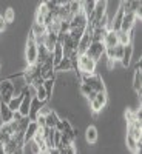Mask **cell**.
<instances>
[{
  "label": "cell",
  "instance_id": "f1b7e54d",
  "mask_svg": "<svg viewBox=\"0 0 142 154\" xmlns=\"http://www.w3.org/2000/svg\"><path fill=\"white\" fill-rule=\"evenodd\" d=\"M36 99H39L40 102H46V100H49V96L46 94L43 85H40V86H37V88H36Z\"/></svg>",
  "mask_w": 142,
  "mask_h": 154
},
{
  "label": "cell",
  "instance_id": "3957f363",
  "mask_svg": "<svg viewBox=\"0 0 142 154\" xmlns=\"http://www.w3.org/2000/svg\"><path fill=\"white\" fill-rule=\"evenodd\" d=\"M80 79H82V82L88 83L96 93L105 91L104 80H102V77H100L99 74H96V72H91V74H80Z\"/></svg>",
  "mask_w": 142,
  "mask_h": 154
},
{
  "label": "cell",
  "instance_id": "7a4b0ae2",
  "mask_svg": "<svg viewBox=\"0 0 142 154\" xmlns=\"http://www.w3.org/2000/svg\"><path fill=\"white\" fill-rule=\"evenodd\" d=\"M37 46H39V43L36 42V37H34L33 31H30L28 42H27V51H25V57H27L28 65H33V63L37 62Z\"/></svg>",
  "mask_w": 142,
  "mask_h": 154
},
{
  "label": "cell",
  "instance_id": "1f68e13d",
  "mask_svg": "<svg viewBox=\"0 0 142 154\" xmlns=\"http://www.w3.org/2000/svg\"><path fill=\"white\" fill-rule=\"evenodd\" d=\"M122 54H124V45H121V43L114 45V46H113V56H114V60H121Z\"/></svg>",
  "mask_w": 142,
  "mask_h": 154
},
{
  "label": "cell",
  "instance_id": "8fae6325",
  "mask_svg": "<svg viewBox=\"0 0 142 154\" xmlns=\"http://www.w3.org/2000/svg\"><path fill=\"white\" fill-rule=\"evenodd\" d=\"M57 40H59V32H56V31H51V29H46V32H45V35H43V45L49 49V51H53V48H54V45L57 43Z\"/></svg>",
  "mask_w": 142,
  "mask_h": 154
},
{
  "label": "cell",
  "instance_id": "d590c367",
  "mask_svg": "<svg viewBox=\"0 0 142 154\" xmlns=\"http://www.w3.org/2000/svg\"><path fill=\"white\" fill-rule=\"evenodd\" d=\"M0 68H2V60H0Z\"/></svg>",
  "mask_w": 142,
  "mask_h": 154
},
{
  "label": "cell",
  "instance_id": "30bf717a",
  "mask_svg": "<svg viewBox=\"0 0 142 154\" xmlns=\"http://www.w3.org/2000/svg\"><path fill=\"white\" fill-rule=\"evenodd\" d=\"M37 130H39L37 122L36 120H30L28 122V126L25 128V133H23V142H25V145H28L31 140H33V137L37 133Z\"/></svg>",
  "mask_w": 142,
  "mask_h": 154
},
{
  "label": "cell",
  "instance_id": "f546056e",
  "mask_svg": "<svg viewBox=\"0 0 142 154\" xmlns=\"http://www.w3.org/2000/svg\"><path fill=\"white\" fill-rule=\"evenodd\" d=\"M137 140H139V139H134V137H131V136L127 134V146L130 148L133 152H140V149L137 148Z\"/></svg>",
  "mask_w": 142,
  "mask_h": 154
},
{
  "label": "cell",
  "instance_id": "d6a6232c",
  "mask_svg": "<svg viewBox=\"0 0 142 154\" xmlns=\"http://www.w3.org/2000/svg\"><path fill=\"white\" fill-rule=\"evenodd\" d=\"M3 19H5V22H6V23L14 22V19H16L14 9H12V8H8V9H6V12H5V16H3Z\"/></svg>",
  "mask_w": 142,
  "mask_h": 154
},
{
  "label": "cell",
  "instance_id": "7c38bea8",
  "mask_svg": "<svg viewBox=\"0 0 142 154\" xmlns=\"http://www.w3.org/2000/svg\"><path fill=\"white\" fill-rule=\"evenodd\" d=\"M134 23H136L134 12H124L122 23H121V29H124V31H131L133 26H134Z\"/></svg>",
  "mask_w": 142,
  "mask_h": 154
},
{
  "label": "cell",
  "instance_id": "4fadbf2b",
  "mask_svg": "<svg viewBox=\"0 0 142 154\" xmlns=\"http://www.w3.org/2000/svg\"><path fill=\"white\" fill-rule=\"evenodd\" d=\"M40 112H43V116H45L46 126H48V128H56V125H57V122H59V116L56 114V111L45 108V109H40Z\"/></svg>",
  "mask_w": 142,
  "mask_h": 154
},
{
  "label": "cell",
  "instance_id": "5b68a950",
  "mask_svg": "<svg viewBox=\"0 0 142 154\" xmlns=\"http://www.w3.org/2000/svg\"><path fill=\"white\" fill-rule=\"evenodd\" d=\"M12 96H14V83L11 82V79L0 82V102L8 103Z\"/></svg>",
  "mask_w": 142,
  "mask_h": 154
},
{
  "label": "cell",
  "instance_id": "8d00e7d4",
  "mask_svg": "<svg viewBox=\"0 0 142 154\" xmlns=\"http://www.w3.org/2000/svg\"><path fill=\"white\" fill-rule=\"evenodd\" d=\"M43 2H48V0H43Z\"/></svg>",
  "mask_w": 142,
  "mask_h": 154
},
{
  "label": "cell",
  "instance_id": "ffe728a7",
  "mask_svg": "<svg viewBox=\"0 0 142 154\" xmlns=\"http://www.w3.org/2000/svg\"><path fill=\"white\" fill-rule=\"evenodd\" d=\"M131 56H133V46H131V43H128V45L124 46V54H122V57H121V63H122L124 68L130 66Z\"/></svg>",
  "mask_w": 142,
  "mask_h": 154
},
{
  "label": "cell",
  "instance_id": "6da1fadb",
  "mask_svg": "<svg viewBox=\"0 0 142 154\" xmlns=\"http://www.w3.org/2000/svg\"><path fill=\"white\" fill-rule=\"evenodd\" d=\"M96 63H97L96 60H93L91 57H88L84 53L77 56L76 66H77V71H80V74H91L96 71Z\"/></svg>",
  "mask_w": 142,
  "mask_h": 154
},
{
  "label": "cell",
  "instance_id": "d4e9b609",
  "mask_svg": "<svg viewBox=\"0 0 142 154\" xmlns=\"http://www.w3.org/2000/svg\"><path fill=\"white\" fill-rule=\"evenodd\" d=\"M122 17H124V11H122V8H119V9H118V12L114 14L113 22H110V29H113V31H118V29H121Z\"/></svg>",
  "mask_w": 142,
  "mask_h": 154
},
{
  "label": "cell",
  "instance_id": "8992f818",
  "mask_svg": "<svg viewBox=\"0 0 142 154\" xmlns=\"http://www.w3.org/2000/svg\"><path fill=\"white\" fill-rule=\"evenodd\" d=\"M105 105H107V93L105 91L96 93V96L90 100V106H91V111L94 114H97L99 111H102V108H104Z\"/></svg>",
  "mask_w": 142,
  "mask_h": 154
},
{
  "label": "cell",
  "instance_id": "7402d4cb",
  "mask_svg": "<svg viewBox=\"0 0 142 154\" xmlns=\"http://www.w3.org/2000/svg\"><path fill=\"white\" fill-rule=\"evenodd\" d=\"M104 45H105V48H113L114 45H118V35H116V31H113V29H108L107 31V34H105V37H104Z\"/></svg>",
  "mask_w": 142,
  "mask_h": 154
},
{
  "label": "cell",
  "instance_id": "cb8c5ba5",
  "mask_svg": "<svg viewBox=\"0 0 142 154\" xmlns=\"http://www.w3.org/2000/svg\"><path fill=\"white\" fill-rule=\"evenodd\" d=\"M116 35H118V43L121 45H128L131 43V31H124V29H118L116 31Z\"/></svg>",
  "mask_w": 142,
  "mask_h": 154
},
{
  "label": "cell",
  "instance_id": "9c48e42d",
  "mask_svg": "<svg viewBox=\"0 0 142 154\" xmlns=\"http://www.w3.org/2000/svg\"><path fill=\"white\" fill-rule=\"evenodd\" d=\"M91 31H87L85 29V32L82 34V37L79 38V42H77V54H84L85 51L88 49V46H90V43H91Z\"/></svg>",
  "mask_w": 142,
  "mask_h": 154
},
{
  "label": "cell",
  "instance_id": "e0dca14e",
  "mask_svg": "<svg viewBox=\"0 0 142 154\" xmlns=\"http://www.w3.org/2000/svg\"><path fill=\"white\" fill-rule=\"evenodd\" d=\"M133 89L140 96L142 91V71H140V60L137 63V66L134 69V79H133Z\"/></svg>",
  "mask_w": 142,
  "mask_h": 154
},
{
  "label": "cell",
  "instance_id": "5bb4252c",
  "mask_svg": "<svg viewBox=\"0 0 142 154\" xmlns=\"http://www.w3.org/2000/svg\"><path fill=\"white\" fill-rule=\"evenodd\" d=\"M14 133H16V131H14V126L11 125V122H9V123H3L2 128H0V142L6 143Z\"/></svg>",
  "mask_w": 142,
  "mask_h": 154
},
{
  "label": "cell",
  "instance_id": "4dcf8cb0",
  "mask_svg": "<svg viewBox=\"0 0 142 154\" xmlns=\"http://www.w3.org/2000/svg\"><path fill=\"white\" fill-rule=\"evenodd\" d=\"M42 85H43V88H45L46 94L51 97V93H53V88H54V77H49V79H45Z\"/></svg>",
  "mask_w": 142,
  "mask_h": 154
},
{
  "label": "cell",
  "instance_id": "52a82bcc",
  "mask_svg": "<svg viewBox=\"0 0 142 154\" xmlns=\"http://www.w3.org/2000/svg\"><path fill=\"white\" fill-rule=\"evenodd\" d=\"M56 130H57L59 133H62V134L68 136L71 140L76 139V131L73 130V126H71V123H70L68 120H62V119H59V122H57V125H56Z\"/></svg>",
  "mask_w": 142,
  "mask_h": 154
},
{
  "label": "cell",
  "instance_id": "ac0fdd59",
  "mask_svg": "<svg viewBox=\"0 0 142 154\" xmlns=\"http://www.w3.org/2000/svg\"><path fill=\"white\" fill-rule=\"evenodd\" d=\"M31 99H33V96L30 94V91L25 94V97H23V100H22V103H20V106H19V112L23 116V117H27V116L30 114V108H31Z\"/></svg>",
  "mask_w": 142,
  "mask_h": 154
},
{
  "label": "cell",
  "instance_id": "e575fe53",
  "mask_svg": "<svg viewBox=\"0 0 142 154\" xmlns=\"http://www.w3.org/2000/svg\"><path fill=\"white\" fill-rule=\"evenodd\" d=\"M3 152H5V143L0 142V154H3Z\"/></svg>",
  "mask_w": 142,
  "mask_h": 154
},
{
  "label": "cell",
  "instance_id": "4316f807",
  "mask_svg": "<svg viewBox=\"0 0 142 154\" xmlns=\"http://www.w3.org/2000/svg\"><path fill=\"white\" fill-rule=\"evenodd\" d=\"M96 3H97V0H82L80 2V6H82V11L87 14V17L93 12V9H94V6H96Z\"/></svg>",
  "mask_w": 142,
  "mask_h": 154
},
{
  "label": "cell",
  "instance_id": "277c9868",
  "mask_svg": "<svg viewBox=\"0 0 142 154\" xmlns=\"http://www.w3.org/2000/svg\"><path fill=\"white\" fill-rule=\"evenodd\" d=\"M85 54L88 57H91L93 60H99L102 56L105 54V45L104 42H97V40H91V43H90L88 49L85 51Z\"/></svg>",
  "mask_w": 142,
  "mask_h": 154
},
{
  "label": "cell",
  "instance_id": "9a60e30c",
  "mask_svg": "<svg viewBox=\"0 0 142 154\" xmlns=\"http://www.w3.org/2000/svg\"><path fill=\"white\" fill-rule=\"evenodd\" d=\"M71 69H77V66H76V63L68 57H63L57 65H54V71H71Z\"/></svg>",
  "mask_w": 142,
  "mask_h": 154
},
{
  "label": "cell",
  "instance_id": "484cf974",
  "mask_svg": "<svg viewBox=\"0 0 142 154\" xmlns=\"http://www.w3.org/2000/svg\"><path fill=\"white\" fill-rule=\"evenodd\" d=\"M85 139L88 143H96L97 142V130L96 126H88L85 131Z\"/></svg>",
  "mask_w": 142,
  "mask_h": 154
},
{
  "label": "cell",
  "instance_id": "83f0119b",
  "mask_svg": "<svg viewBox=\"0 0 142 154\" xmlns=\"http://www.w3.org/2000/svg\"><path fill=\"white\" fill-rule=\"evenodd\" d=\"M80 93H82L88 100H91V99L96 96V91H94V89H93L91 86H90L88 83H85V82H82V83H80Z\"/></svg>",
  "mask_w": 142,
  "mask_h": 154
},
{
  "label": "cell",
  "instance_id": "603a6c76",
  "mask_svg": "<svg viewBox=\"0 0 142 154\" xmlns=\"http://www.w3.org/2000/svg\"><path fill=\"white\" fill-rule=\"evenodd\" d=\"M51 56H53V63H54V65H57V63L63 59V46H62V43L59 40L54 45L53 51H51Z\"/></svg>",
  "mask_w": 142,
  "mask_h": 154
},
{
  "label": "cell",
  "instance_id": "2e32d148",
  "mask_svg": "<svg viewBox=\"0 0 142 154\" xmlns=\"http://www.w3.org/2000/svg\"><path fill=\"white\" fill-rule=\"evenodd\" d=\"M12 116H14V111L8 106V103L0 102V117H2V122L3 123H9L12 120Z\"/></svg>",
  "mask_w": 142,
  "mask_h": 154
},
{
  "label": "cell",
  "instance_id": "44dd1931",
  "mask_svg": "<svg viewBox=\"0 0 142 154\" xmlns=\"http://www.w3.org/2000/svg\"><path fill=\"white\" fill-rule=\"evenodd\" d=\"M45 105V102H40L39 99H31V108H30V114H28V117H30V120H34L36 119V116H37V112L42 109V106Z\"/></svg>",
  "mask_w": 142,
  "mask_h": 154
},
{
  "label": "cell",
  "instance_id": "ba28073f",
  "mask_svg": "<svg viewBox=\"0 0 142 154\" xmlns=\"http://www.w3.org/2000/svg\"><path fill=\"white\" fill-rule=\"evenodd\" d=\"M119 8L124 12H136L142 9V0H121Z\"/></svg>",
  "mask_w": 142,
  "mask_h": 154
},
{
  "label": "cell",
  "instance_id": "d6986e66",
  "mask_svg": "<svg viewBox=\"0 0 142 154\" xmlns=\"http://www.w3.org/2000/svg\"><path fill=\"white\" fill-rule=\"evenodd\" d=\"M49 12H51V11L48 9V6L42 2L40 6H39V9H37V14H36V23H39V25H45V20H46V17H48Z\"/></svg>",
  "mask_w": 142,
  "mask_h": 154
},
{
  "label": "cell",
  "instance_id": "836d02e7",
  "mask_svg": "<svg viewBox=\"0 0 142 154\" xmlns=\"http://www.w3.org/2000/svg\"><path fill=\"white\" fill-rule=\"evenodd\" d=\"M5 26H6V22H5V19H3L2 16H0V31H3Z\"/></svg>",
  "mask_w": 142,
  "mask_h": 154
}]
</instances>
